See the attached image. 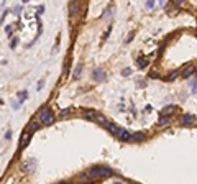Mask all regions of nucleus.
I'll return each mask as SVG.
<instances>
[{"label": "nucleus", "mask_w": 197, "mask_h": 184, "mask_svg": "<svg viewBox=\"0 0 197 184\" xmlns=\"http://www.w3.org/2000/svg\"><path fill=\"white\" fill-rule=\"evenodd\" d=\"M40 120H41V123H44V125H51V123L54 122V117H53L51 109H44V110H41Z\"/></svg>", "instance_id": "obj_2"}, {"label": "nucleus", "mask_w": 197, "mask_h": 184, "mask_svg": "<svg viewBox=\"0 0 197 184\" xmlns=\"http://www.w3.org/2000/svg\"><path fill=\"white\" fill-rule=\"evenodd\" d=\"M130 140H145V135H143V133H138V135H131Z\"/></svg>", "instance_id": "obj_14"}, {"label": "nucleus", "mask_w": 197, "mask_h": 184, "mask_svg": "<svg viewBox=\"0 0 197 184\" xmlns=\"http://www.w3.org/2000/svg\"><path fill=\"white\" fill-rule=\"evenodd\" d=\"M177 107L176 105H168V107H164V109L161 110V117H169V115H173V113L176 112Z\"/></svg>", "instance_id": "obj_6"}, {"label": "nucleus", "mask_w": 197, "mask_h": 184, "mask_svg": "<svg viewBox=\"0 0 197 184\" xmlns=\"http://www.w3.org/2000/svg\"><path fill=\"white\" fill-rule=\"evenodd\" d=\"M97 115H99V112L91 110V109L82 112V117H84V118H87V120H95V118H97Z\"/></svg>", "instance_id": "obj_7"}, {"label": "nucleus", "mask_w": 197, "mask_h": 184, "mask_svg": "<svg viewBox=\"0 0 197 184\" xmlns=\"http://www.w3.org/2000/svg\"><path fill=\"white\" fill-rule=\"evenodd\" d=\"M194 71H195V67H194L192 64H187V66H184V69L181 71V76H182L184 79H187L189 76H192V74H194Z\"/></svg>", "instance_id": "obj_3"}, {"label": "nucleus", "mask_w": 197, "mask_h": 184, "mask_svg": "<svg viewBox=\"0 0 197 184\" xmlns=\"http://www.w3.org/2000/svg\"><path fill=\"white\" fill-rule=\"evenodd\" d=\"M72 112H74V107H67V109H64V110L59 112V118H66V117L71 115Z\"/></svg>", "instance_id": "obj_8"}, {"label": "nucleus", "mask_w": 197, "mask_h": 184, "mask_svg": "<svg viewBox=\"0 0 197 184\" xmlns=\"http://www.w3.org/2000/svg\"><path fill=\"white\" fill-rule=\"evenodd\" d=\"M169 122H171L169 117H161L160 120H158V125H166V123H169Z\"/></svg>", "instance_id": "obj_13"}, {"label": "nucleus", "mask_w": 197, "mask_h": 184, "mask_svg": "<svg viewBox=\"0 0 197 184\" xmlns=\"http://www.w3.org/2000/svg\"><path fill=\"white\" fill-rule=\"evenodd\" d=\"M195 122V117L190 115V113H186V115H182L181 118V125H192Z\"/></svg>", "instance_id": "obj_5"}, {"label": "nucleus", "mask_w": 197, "mask_h": 184, "mask_svg": "<svg viewBox=\"0 0 197 184\" xmlns=\"http://www.w3.org/2000/svg\"><path fill=\"white\" fill-rule=\"evenodd\" d=\"M117 184H120V182H117Z\"/></svg>", "instance_id": "obj_18"}, {"label": "nucleus", "mask_w": 197, "mask_h": 184, "mask_svg": "<svg viewBox=\"0 0 197 184\" xmlns=\"http://www.w3.org/2000/svg\"><path fill=\"white\" fill-rule=\"evenodd\" d=\"M30 138H31V133L28 132V130H25L23 133H22V138H20V147L22 148H25L27 145L30 143Z\"/></svg>", "instance_id": "obj_4"}, {"label": "nucleus", "mask_w": 197, "mask_h": 184, "mask_svg": "<svg viewBox=\"0 0 197 184\" xmlns=\"http://www.w3.org/2000/svg\"><path fill=\"white\" fill-rule=\"evenodd\" d=\"M95 122H99L100 125H104V127H105V125H107V118H105L104 115H100V113H99L97 118H95Z\"/></svg>", "instance_id": "obj_11"}, {"label": "nucleus", "mask_w": 197, "mask_h": 184, "mask_svg": "<svg viewBox=\"0 0 197 184\" xmlns=\"http://www.w3.org/2000/svg\"><path fill=\"white\" fill-rule=\"evenodd\" d=\"M38 128H40V122H30L27 130L30 132V130H38Z\"/></svg>", "instance_id": "obj_10"}, {"label": "nucleus", "mask_w": 197, "mask_h": 184, "mask_svg": "<svg viewBox=\"0 0 197 184\" xmlns=\"http://www.w3.org/2000/svg\"><path fill=\"white\" fill-rule=\"evenodd\" d=\"M136 62H138V66H140V67H145V66H146V59H143V58L136 59Z\"/></svg>", "instance_id": "obj_15"}, {"label": "nucleus", "mask_w": 197, "mask_h": 184, "mask_svg": "<svg viewBox=\"0 0 197 184\" xmlns=\"http://www.w3.org/2000/svg\"><path fill=\"white\" fill-rule=\"evenodd\" d=\"M112 174V171L109 168H104V166H94L87 171L86 174L81 176L82 181H97V179H104V177H109Z\"/></svg>", "instance_id": "obj_1"}, {"label": "nucleus", "mask_w": 197, "mask_h": 184, "mask_svg": "<svg viewBox=\"0 0 197 184\" xmlns=\"http://www.w3.org/2000/svg\"><path fill=\"white\" fill-rule=\"evenodd\" d=\"M69 12H71V15H77L79 13V3L77 2L69 3Z\"/></svg>", "instance_id": "obj_9"}, {"label": "nucleus", "mask_w": 197, "mask_h": 184, "mask_svg": "<svg viewBox=\"0 0 197 184\" xmlns=\"http://www.w3.org/2000/svg\"><path fill=\"white\" fill-rule=\"evenodd\" d=\"M133 36H135V33L131 31V33L128 35V38H126V43H128V41H131V40H133Z\"/></svg>", "instance_id": "obj_16"}, {"label": "nucleus", "mask_w": 197, "mask_h": 184, "mask_svg": "<svg viewBox=\"0 0 197 184\" xmlns=\"http://www.w3.org/2000/svg\"><path fill=\"white\" fill-rule=\"evenodd\" d=\"M59 184H69V182H59Z\"/></svg>", "instance_id": "obj_17"}, {"label": "nucleus", "mask_w": 197, "mask_h": 184, "mask_svg": "<svg viewBox=\"0 0 197 184\" xmlns=\"http://www.w3.org/2000/svg\"><path fill=\"white\" fill-rule=\"evenodd\" d=\"M177 76H179V72H177V71H173V72H169V74L166 76V81H174Z\"/></svg>", "instance_id": "obj_12"}]
</instances>
